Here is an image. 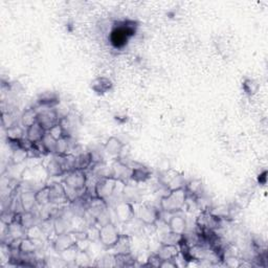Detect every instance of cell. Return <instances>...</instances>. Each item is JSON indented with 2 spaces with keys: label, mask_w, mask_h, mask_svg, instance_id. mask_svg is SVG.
Wrapping results in <instances>:
<instances>
[{
  "label": "cell",
  "mask_w": 268,
  "mask_h": 268,
  "mask_svg": "<svg viewBox=\"0 0 268 268\" xmlns=\"http://www.w3.org/2000/svg\"><path fill=\"white\" fill-rule=\"evenodd\" d=\"M137 23L133 20H124V21L117 22L109 35L110 43L113 47L123 48L127 45L130 38L135 35Z\"/></svg>",
  "instance_id": "6da1fadb"
},
{
  "label": "cell",
  "mask_w": 268,
  "mask_h": 268,
  "mask_svg": "<svg viewBox=\"0 0 268 268\" xmlns=\"http://www.w3.org/2000/svg\"><path fill=\"white\" fill-rule=\"evenodd\" d=\"M188 200V193L185 189L168 191V194L160 198L159 209L166 214H177L185 209Z\"/></svg>",
  "instance_id": "7a4b0ae2"
},
{
  "label": "cell",
  "mask_w": 268,
  "mask_h": 268,
  "mask_svg": "<svg viewBox=\"0 0 268 268\" xmlns=\"http://www.w3.org/2000/svg\"><path fill=\"white\" fill-rule=\"evenodd\" d=\"M87 173L86 171H82L75 169L65 175V177L62 180L65 184L68 196L71 201V194H74V197L79 198L81 194L85 192L87 185Z\"/></svg>",
  "instance_id": "3957f363"
},
{
  "label": "cell",
  "mask_w": 268,
  "mask_h": 268,
  "mask_svg": "<svg viewBox=\"0 0 268 268\" xmlns=\"http://www.w3.org/2000/svg\"><path fill=\"white\" fill-rule=\"evenodd\" d=\"M122 234L118 226L112 221L100 226L99 230V242L106 251H111L116 247L120 241Z\"/></svg>",
  "instance_id": "277c9868"
},
{
  "label": "cell",
  "mask_w": 268,
  "mask_h": 268,
  "mask_svg": "<svg viewBox=\"0 0 268 268\" xmlns=\"http://www.w3.org/2000/svg\"><path fill=\"white\" fill-rule=\"evenodd\" d=\"M118 180L112 176H103L100 177L99 180L95 184L94 193L95 196L100 199L107 201V199L111 198L117 192Z\"/></svg>",
  "instance_id": "5b68a950"
},
{
  "label": "cell",
  "mask_w": 268,
  "mask_h": 268,
  "mask_svg": "<svg viewBox=\"0 0 268 268\" xmlns=\"http://www.w3.org/2000/svg\"><path fill=\"white\" fill-rule=\"evenodd\" d=\"M159 181L167 189V191L183 189L185 187V183H187V180L184 179V176L181 173L172 169L162 171L160 173Z\"/></svg>",
  "instance_id": "8992f818"
},
{
  "label": "cell",
  "mask_w": 268,
  "mask_h": 268,
  "mask_svg": "<svg viewBox=\"0 0 268 268\" xmlns=\"http://www.w3.org/2000/svg\"><path fill=\"white\" fill-rule=\"evenodd\" d=\"M221 221L222 219L214 215L210 209L201 211L198 217L196 218V224H197L201 232H215L218 228H220Z\"/></svg>",
  "instance_id": "52a82bcc"
},
{
  "label": "cell",
  "mask_w": 268,
  "mask_h": 268,
  "mask_svg": "<svg viewBox=\"0 0 268 268\" xmlns=\"http://www.w3.org/2000/svg\"><path fill=\"white\" fill-rule=\"evenodd\" d=\"M160 210L150 204H142L136 212L137 219L146 226H155L160 219Z\"/></svg>",
  "instance_id": "ba28073f"
},
{
  "label": "cell",
  "mask_w": 268,
  "mask_h": 268,
  "mask_svg": "<svg viewBox=\"0 0 268 268\" xmlns=\"http://www.w3.org/2000/svg\"><path fill=\"white\" fill-rule=\"evenodd\" d=\"M116 217L122 224H128L136 217V211L134 203L127 200H123L117 203L115 208Z\"/></svg>",
  "instance_id": "9c48e42d"
},
{
  "label": "cell",
  "mask_w": 268,
  "mask_h": 268,
  "mask_svg": "<svg viewBox=\"0 0 268 268\" xmlns=\"http://www.w3.org/2000/svg\"><path fill=\"white\" fill-rule=\"evenodd\" d=\"M71 202L68 196L65 184L60 182H53L49 184V204L61 205Z\"/></svg>",
  "instance_id": "30bf717a"
},
{
  "label": "cell",
  "mask_w": 268,
  "mask_h": 268,
  "mask_svg": "<svg viewBox=\"0 0 268 268\" xmlns=\"http://www.w3.org/2000/svg\"><path fill=\"white\" fill-rule=\"evenodd\" d=\"M131 174L132 168L130 164L121 159V157L116 158L110 169V176L124 183H128L131 180Z\"/></svg>",
  "instance_id": "8fae6325"
},
{
  "label": "cell",
  "mask_w": 268,
  "mask_h": 268,
  "mask_svg": "<svg viewBox=\"0 0 268 268\" xmlns=\"http://www.w3.org/2000/svg\"><path fill=\"white\" fill-rule=\"evenodd\" d=\"M38 123L46 131L53 128L57 124L61 122L56 108H42L38 110Z\"/></svg>",
  "instance_id": "7c38bea8"
},
{
  "label": "cell",
  "mask_w": 268,
  "mask_h": 268,
  "mask_svg": "<svg viewBox=\"0 0 268 268\" xmlns=\"http://www.w3.org/2000/svg\"><path fill=\"white\" fill-rule=\"evenodd\" d=\"M76 244V240L74 238L73 234L70 232L63 233L56 235V238L53 240V249L56 253L61 254L62 252H64L65 250L69 249L73 245Z\"/></svg>",
  "instance_id": "4fadbf2b"
},
{
  "label": "cell",
  "mask_w": 268,
  "mask_h": 268,
  "mask_svg": "<svg viewBox=\"0 0 268 268\" xmlns=\"http://www.w3.org/2000/svg\"><path fill=\"white\" fill-rule=\"evenodd\" d=\"M167 225H168L169 232L179 235V236H182L185 232H187V228H188L187 220H185L183 216L179 215V213L172 214L170 216L169 220L167 221Z\"/></svg>",
  "instance_id": "5bb4252c"
},
{
  "label": "cell",
  "mask_w": 268,
  "mask_h": 268,
  "mask_svg": "<svg viewBox=\"0 0 268 268\" xmlns=\"http://www.w3.org/2000/svg\"><path fill=\"white\" fill-rule=\"evenodd\" d=\"M156 255L160 259V261L176 260L180 255V246L177 244L161 243Z\"/></svg>",
  "instance_id": "9a60e30c"
},
{
  "label": "cell",
  "mask_w": 268,
  "mask_h": 268,
  "mask_svg": "<svg viewBox=\"0 0 268 268\" xmlns=\"http://www.w3.org/2000/svg\"><path fill=\"white\" fill-rule=\"evenodd\" d=\"M131 168H132L131 181H134L135 183L146 182L152 176V171L148 167L143 166V164L141 163L134 162V164L131 166Z\"/></svg>",
  "instance_id": "2e32d148"
},
{
  "label": "cell",
  "mask_w": 268,
  "mask_h": 268,
  "mask_svg": "<svg viewBox=\"0 0 268 268\" xmlns=\"http://www.w3.org/2000/svg\"><path fill=\"white\" fill-rule=\"evenodd\" d=\"M124 148H125V143L117 136L109 137L104 143V151L108 154V155L116 158L121 157Z\"/></svg>",
  "instance_id": "e0dca14e"
},
{
  "label": "cell",
  "mask_w": 268,
  "mask_h": 268,
  "mask_svg": "<svg viewBox=\"0 0 268 268\" xmlns=\"http://www.w3.org/2000/svg\"><path fill=\"white\" fill-rule=\"evenodd\" d=\"M19 202L21 204L22 211L25 213L33 212L37 204L36 191H23L19 195Z\"/></svg>",
  "instance_id": "ac0fdd59"
},
{
  "label": "cell",
  "mask_w": 268,
  "mask_h": 268,
  "mask_svg": "<svg viewBox=\"0 0 268 268\" xmlns=\"http://www.w3.org/2000/svg\"><path fill=\"white\" fill-rule=\"evenodd\" d=\"M60 103V98L53 91H46L41 94L37 100L39 108H56Z\"/></svg>",
  "instance_id": "d6986e66"
},
{
  "label": "cell",
  "mask_w": 268,
  "mask_h": 268,
  "mask_svg": "<svg viewBox=\"0 0 268 268\" xmlns=\"http://www.w3.org/2000/svg\"><path fill=\"white\" fill-rule=\"evenodd\" d=\"M113 87L112 81L109 78L106 77H99L96 78L94 81L91 82L90 88L94 90L96 94L98 95H106L107 92H109Z\"/></svg>",
  "instance_id": "ffe728a7"
},
{
  "label": "cell",
  "mask_w": 268,
  "mask_h": 268,
  "mask_svg": "<svg viewBox=\"0 0 268 268\" xmlns=\"http://www.w3.org/2000/svg\"><path fill=\"white\" fill-rule=\"evenodd\" d=\"M26 129L21 125V124H15L12 127L5 129L6 139L9 143H17L20 140H22L25 137Z\"/></svg>",
  "instance_id": "44dd1931"
},
{
  "label": "cell",
  "mask_w": 268,
  "mask_h": 268,
  "mask_svg": "<svg viewBox=\"0 0 268 268\" xmlns=\"http://www.w3.org/2000/svg\"><path fill=\"white\" fill-rule=\"evenodd\" d=\"M46 132L47 131L37 122L36 124H34V125L26 128L25 137L28 140L32 141L33 143H38V142H40L41 140H42V138L44 137Z\"/></svg>",
  "instance_id": "7402d4cb"
},
{
  "label": "cell",
  "mask_w": 268,
  "mask_h": 268,
  "mask_svg": "<svg viewBox=\"0 0 268 268\" xmlns=\"http://www.w3.org/2000/svg\"><path fill=\"white\" fill-rule=\"evenodd\" d=\"M46 172L50 177H59V176H63V175L66 174L63 166H62L60 157L57 155H55L54 158H51L48 161L46 166Z\"/></svg>",
  "instance_id": "603a6c76"
},
{
  "label": "cell",
  "mask_w": 268,
  "mask_h": 268,
  "mask_svg": "<svg viewBox=\"0 0 268 268\" xmlns=\"http://www.w3.org/2000/svg\"><path fill=\"white\" fill-rule=\"evenodd\" d=\"M185 191L188 193V196L193 198H197L203 194V182L200 178H194L187 181L184 187Z\"/></svg>",
  "instance_id": "cb8c5ba5"
},
{
  "label": "cell",
  "mask_w": 268,
  "mask_h": 268,
  "mask_svg": "<svg viewBox=\"0 0 268 268\" xmlns=\"http://www.w3.org/2000/svg\"><path fill=\"white\" fill-rule=\"evenodd\" d=\"M37 241L34 239H30L29 237L25 236L23 238L20 240L19 246H18V251L21 255H30L33 256L37 251H38V246H37Z\"/></svg>",
  "instance_id": "d4e9b609"
},
{
  "label": "cell",
  "mask_w": 268,
  "mask_h": 268,
  "mask_svg": "<svg viewBox=\"0 0 268 268\" xmlns=\"http://www.w3.org/2000/svg\"><path fill=\"white\" fill-rule=\"evenodd\" d=\"M94 162V155H92L91 152L81 153L76 156V169L87 171L89 168H91Z\"/></svg>",
  "instance_id": "484cf974"
},
{
  "label": "cell",
  "mask_w": 268,
  "mask_h": 268,
  "mask_svg": "<svg viewBox=\"0 0 268 268\" xmlns=\"http://www.w3.org/2000/svg\"><path fill=\"white\" fill-rule=\"evenodd\" d=\"M38 122V111L34 108H27L20 117V124L26 129Z\"/></svg>",
  "instance_id": "4316f807"
},
{
  "label": "cell",
  "mask_w": 268,
  "mask_h": 268,
  "mask_svg": "<svg viewBox=\"0 0 268 268\" xmlns=\"http://www.w3.org/2000/svg\"><path fill=\"white\" fill-rule=\"evenodd\" d=\"M113 258H115V266L128 267L135 264V259L132 253H116L113 254Z\"/></svg>",
  "instance_id": "83f0119b"
},
{
  "label": "cell",
  "mask_w": 268,
  "mask_h": 268,
  "mask_svg": "<svg viewBox=\"0 0 268 268\" xmlns=\"http://www.w3.org/2000/svg\"><path fill=\"white\" fill-rule=\"evenodd\" d=\"M78 252H79V247L76 243L75 245L69 247V249L65 250L64 252H62L59 255L61 257V260L65 264H75L77 256H78Z\"/></svg>",
  "instance_id": "f1b7e54d"
},
{
  "label": "cell",
  "mask_w": 268,
  "mask_h": 268,
  "mask_svg": "<svg viewBox=\"0 0 268 268\" xmlns=\"http://www.w3.org/2000/svg\"><path fill=\"white\" fill-rule=\"evenodd\" d=\"M69 151H70V137L69 136H64L57 140L55 155L65 156L70 154Z\"/></svg>",
  "instance_id": "f546056e"
},
{
  "label": "cell",
  "mask_w": 268,
  "mask_h": 268,
  "mask_svg": "<svg viewBox=\"0 0 268 268\" xmlns=\"http://www.w3.org/2000/svg\"><path fill=\"white\" fill-rule=\"evenodd\" d=\"M36 200L37 204L42 208L49 204V184L36 191Z\"/></svg>",
  "instance_id": "4dcf8cb0"
},
{
  "label": "cell",
  "mask_w": 268,
  "mask_h": 268,
  "mask_svg": "<svg viewBox=\"0 0 268 268\" xmlns=\"http://www.w3.org/2000/svg\"><path fill=\"white\" fill-rule=\"evenodd\" d=\"M41 145L43 146L46 154H55L56 153V147H57V139L50 135L48 132L44 135L42 140L40 141Z\"/></svg>",
  "instance_id": "1f68e13d"
},
{
  "label": "cell",
  "mask_w": 268,
  "mask_h": 268,
  "mask_svg": "<svg viewBox=\"0 0 268 268\" xmlns=\"http://www.w3.org/2000/svg\"><path fill=\"white\" fill-rule=\"evenodd\" d=\"M29 156V153L20 147H13V152H12V162L14 164H20L21 162L25 161Z\"/></svg>",
  "instance_id": "d6a6232c"
},
{
  "label": "cell",
  "mask_w": 268,
  "mask_h": 268,
  "mask_svg": "<svg viewBox=\"0 0 268 268\" xmlns=\"http://www.w3.org/2000/svg\"><path fill=\"white\" fill-rule=\"evenodd\" d=\"M113 250L117 251L116 253H131L130 237L127 235H122L120 241Z\"/></svg>",
  "instance_id": "836d02e7"
},
{
  "label": "cell",
  "mask_w": 268,
  "mask_h": 268,
  "mask_svg": "<svg viewBox=\"0 0 268 268\" xmlns=\"http://www.w3.org/2000/svg\"><path fill=\"white\" fill-rule=\"evenodd\" d=\"M242 88L244 90L245 94L247 96H255L257 94L258 89H259V85H258L257 82L255 80H252V79H245L243 81V84H242Z\"/></svg>",
  "instance_id": "e575fe53"
},
{
  "label": "cell",
  "mask_w": 268,
  "mask_h": 268,
  "mask_svg": "<svg viewBox=\"0 0 268 268\" xmlns=\"http://www.w3.org/2000/svg\"><path fill=\"white\" fill-rule=\"evenodd\" d=\"M51 136L55 137L57 140L64 137V136H69V134H67V131L65 130V128L63 127V125H62L61 122L59 124H57V125H55L53 128L49 129L47 131Z\"/></svg>",
  "instance_id": "d590c367"
},
{
  "label": "cell",
  "mask_w": 268,
  "mask_h": 268,
  "mask_svg": "<svg viewBox=\"0 0 268 268\" xmlns=\"http://www.w3.org/2000/svg\"><path fill=\"white\" fill-rule=\"evenodd\" d=\"M26 236L29 237L30 239L39 241L43 236V229L41 228V226H39L38 224H35L26 230Z\"/></svg>",
  "instance_id": "8d00e7d4"
},
{
  "label": "cell",
  "mask_w": 268,
  "mask_h": 268,
  "mask_svg": "<svg viewBox=\"0 0 268 268\" xmlns=\"http://www.w3.org/2000/svg\"><path fill=\"white\" fill-rule=\"evenodd\" d=\"M1 120H2V125L4 126L5 129H7L9 127H12L13 125H15V124H16V122L13 119L12 115H11V113H8V112H6V113L5 112H2V118H1Z\"/></svg>",
  "instance_id": "74e56055"
},
{
  "label": "cell",
  "mask_w": 268,
  "mask_h": 268,
  "mask_svg": "<svg viewBox=\"0 0 268 268\" xmlns=\"http://www.w3.org/2000/svg\"><path fill=\"white\" fill-rule=\"evenodd\" d=\"M224 261H225V265H228L229 267H240L242 265L240 260L236 256L226 257Z\"/></svg>",
  "instance_id": "f35d334b"
},
{
  "label": "cell",
  "mask_w": 268,
  "mask_h": 268,
  "mask_svg": "<svg viewBox=\"0 0 268 268\" xmlns=\"http://www.w3.org/2000/svg\"><path fill=\"white\" fill-rule=\"evenodd\" d=\"M159 267L161 268H177L178 264L176 260H163L160 262Z\"/></svg>",
  "instance_id": "ab89813d"
}]
</instances>
